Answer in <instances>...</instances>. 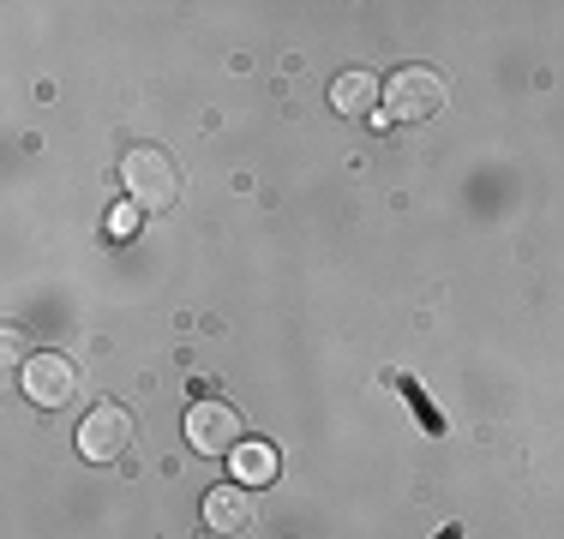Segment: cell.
<instances>
[{
	"label": "cell",
	"mask_w": 564,
	"mask_h": 539,
	"mask_svg": "<svg viewBox=\"0 0 564 539\" xmlns=\"http://www.w3.org/2000/svg\"><path fill=\"white\" fill-rule=\"evenodd\" d=\"M120 180H127V205L139 210H169L174 198H181V162L151 151V144H139V151L120 156Z\"/></svg>",
	"instance_id": "1"
},
{
	"label": "cell",
	"mask_w": 564,
	"mask_h": 539,
	"mask_svg": "<svg viewBox=\"0 0 564 539\" xmlns=\"http://www.w3.org/2000/svg\"><path fill=\"white\" fill-rule=\"evenodd\" d=\"M19 389L36 402V408H66V402L78 396L73 354H61V348H36V354L24 360V372H19Z\"/></svg>",
	"instance_id": "2"
},
{
	"label": "cell",
	"mask_w": 564,
	"mask_h": 539,
	"mask_svg": "<svg viewBox=\"0 0 564 539\" xmlns=\"http://www.w3.org/2000/svg\"><path fill=\"white\" fill-rule=\"evenodd\" d=\"M132 438H139V426H132V414L120 408V402H97V408L78 420V455H85V462H115V455L132 450Z\"/></svg>",
	"instance_id": "3"
},
{
	"label": "cell",
	"mask_w": 564,
	"mask_h": 539,
	"mask_svg": "<svg viewBox=\"0 0 564 539\" xmlns=\"http://www.w3.org/2000/svg\"><path fill=\"white\" fill-rule=\"evenodd\" d=\"M438 108H445V78L433 66H402L384 85V114L391 120H433Z\"/></svg>",
	"instance_id": "4"
},
{
	"label": "cell",
	"mask_w": 564,
	"mask_h": 539,
	"mask_svg": "<svg viewBox=\"0 0 564 539\" xmlns=\"http://www.w3.org/2000/svg\"><path fill=\"white\" fill-rule=\"evenodd\" d=\"M186 443H193L198 455H235L240 443H247V426H240V414L228 408V402H193V414H186Z\"/></svg>",
	"instance_id": "5"
},
{
	"label": "cell",
	"mask_w": 564,
	"mask_h": 539,
	"mask_svg": "<svg viewBox=\"0 0 564 539\" xmlns=\"http://www.w3.org/2000/svg\"><path fill=\"white\" fill-rule=\"evenodd\" d=\"M252 521V485H217L205 492V528L210 534H240Z\"/></svg>",
	"instance_id": "6"
},
{
	"label": "cell",
	"mask_w": 564,
	"mask_h": 539,
	"mask_svg": "<svg viewBox=\"0 0 564 539\" xmlns=\"http://www.w3.org/2000/svg\"><path fill=\"white\" fill-rule=\"evenodd\" d=\"M379 97H384V90H379V78H372V73H343L337 85H330V108L348 114V120H367Z\"/></svg>",
	"instance_id": "7"
},
{
	"label": "cell",
	"mask_w": 564,
	"mask_h": 539,
	"mask_svg": "<svg viewBox=\"0 0 564 539\" xmlns=\"http://www.w3.org/2000/svg\"><path fill=\"white\" fill-rule=\"evenodd\" d=\"M228 474H235V485H271L276 480V443H240L235 455H228Z\"/></svg>",
	"instance_id": "8"
},
{
	"label": "cell",
	"mask_w": 564,
	"mask_h": 539,
	"mask_svg": "<svg viewBox=\"0 0 564 539\" xmlns=\"http://www.w3.org/2000/svg\"><path fill=\"white\" fill-rule=\"evenodd\" d=\"M391 384L402 389V402H409V414H414V420H421L426 431H433V438H445V414L433 408V396H426V389L414 384V377H391Z\"/></svg>",
	"instance_id": "9"
},
{
	"label": "cell",
	"mask_w": 564,
	"mask_h": 539,
	"mask_svg": "<svg viewBox=\"0 0 564 539\" xmlns=\"http://www.w3.org/2000/svg\"><path fill=\"white\" fill-rule=\"evenodd\" d=\"M109 228H115V234H132V228H139V205H120Z\"/></svg>",
	"instance_id": "10"
},
{
	"label": "cell",
	"mask_w": 564,
	"mask_h": 539,
	"mask_svg": "<svg viewBox=\"0 0 564 539\" xmlns=\"http://www.w3.org/2000/svg\"><path fill=\"white\" fill-rule=\"evenodd\" d=\"M438 539H463V528H445V534H438Z\"/></svg>",
	"instance_id": "11"
}]
</instances>
